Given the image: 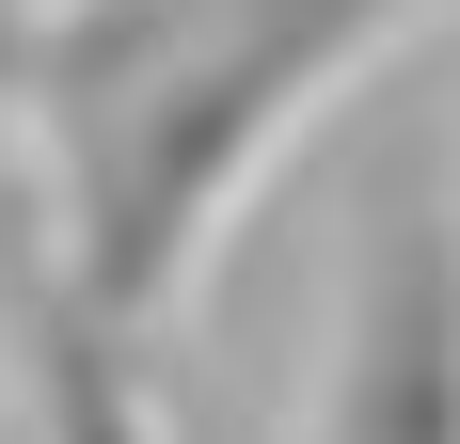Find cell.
<instances>
[{
    "instance_id": "cell-5",
    "label": "cell",
    "mask_w": 460,
    "mask_h": 444,
    "mask_svg": "<svg viewBox=\"0 0 460 444\" xmlns=\"http://www.w3.org/2000/svg\"><path fill=\"white\" fill-rule=\"evenodd\" d=\"M32 16H48V0H0V48H16V32H32Z\"/></svg>"
},
{
    "instance_id": "cell-3",
    "label": "cell",
    "mask_w": 460,
    "mask_h": 444,
    "mask_svg": "<svg viewBox=\"0 0 460 444\" xmlns=\"http://www.w3.org/2000/svg\"><path fill=\"white\" fill-rule=\"evenodd\" d=\"M16 333H32V444H175V413L143 381V333L80 317L64 286H32Z\"/></svg>"
},
{
    "instance_id": "cell-2",
    "label": "cell",
    "mask_w": 460,
    "mask_h": 444,
    "mask_svg": "<svg viewBox=\"0 0 460 444\" xmlns=\"http://www.w3.org/2000/svg\"><path fill=\"white\" fill-rule=\"evenodd\" d=\"M302 444H460V191H445V143L413 128L381 143L366 207H349Z\"/></svg>"
},
{
    "instance_id": "cell-1",
    "label": "cell",
    "mask_w": 460,
    "mask_h": 444,
    "mask_svg": "<svg viewBox=\"0 0 460 444\" xmlns=\"http://www.w3.org/2000/svg\"><path fill=\"white\" fill-rule=\"evenodd\" d=\"M429 16L445 0H48L0 48V95L48 128V286L159 350L254 175Z\"/></svg>"
},
{
    "instance_id": "cell-4",
    "label": "cell",
    "mask_w": 460,
    "mask_h": 444,
    "mask_svg": "<svg viewBox=\"0 0 460 444\" xmlns=\"http://www.w3.org/2000/svg\"><path fill=\"white\" fill-rule=\"evenodd\" d=\"M175 444H238V413H175Z\"/></svg>"
}]
</instances>
